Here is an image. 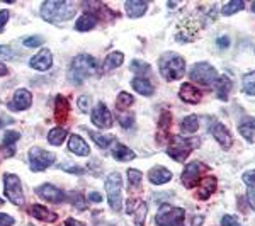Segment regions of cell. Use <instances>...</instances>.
<instances>
[{
	"instance_id": "cell-39",
	"label": "cell",
	"mask_w": 255,
	"mask_h": 226,
	"mask_svg": "<svg viewBox=\"0 0 255 226\" xmlns=\"http://www.w3.org/2000/svg\"><path fill=\"white\" fill-rule=\"evenodd\" d=\"M19 138H20V134L17 133V131H7V133L3 134V138H2V145L5 148H12V146H14V143L17 141Z\"/></svg>"
},
{
	"instance_id": "cell-10",
	"label": "cell",
	"mask_w": 255,
	"mask_h": 226,
	"mask_svg": "<svg viewBox=\"0 0 255 226\" xmlns=\"http://www.w3.org/2000/svg\"><path fill=\"white\" fill-rule=\"evenodd\" d=\"M208 172V167L201 162H191L187 163V167L184 168L182 172V184L184 187L187 189H194L196 186H199L201 180H203V175Z\"/></svg>"
},
{
	"instance_id": "cell-35",
	"label": "cell",
	"mask_w": 255,
	"mask_h": 226,
	"mask_svg": "<svg viewBox=\"0 0 255 226\" xmlns=\"http://www.w3.org/2000/svg\"><path fill=\"white\" fill-rule=\"evenodd\" d=\"M141 179H143V174L136 168H129L128 170V182H129V189H138L141 186Z\"/></svg>"
},
{
	"instance_id": "cell-11",
	"label": "cell",
	"mask_w": 255,
	"mask_h": 226,
	"mask_svg": "<svg viewBox=\"0 0 255 226\" xmlns=\"http://www.w3.org/2000/svg\"><path fill=\"white\" fill-rule=\"evenodd\" d=\"M204 26H206V24H204L203 20H196L194 17H187L186 20L180 22L175 38L179 39L180 43H191L192 39L197 38L199 31L203 29Z\"/></svg>"
},
{
	"instance_id": "cell-36",
	"label": "cell",
	"mask_w": 255,
	"mask_h": 226,
	"mask_svg": "<svg viewBox=\"0 0 255 226\" xmlns=\"http://www.w3.org/2000/svg\"><path fill=\"white\" fill-rule=\"evenodd\" d=\"M129 67H131V72H134L136 75H148V73L151 72L150 65L145 63V61H141V60H133Z\"/></svg>"
},
{
	"instance_id": "cell-6",
	"label": "cell",
	"mask_w": 255,
	"mask_h": 226,
	"mask_svg": "<svg viewBox=\"0 0 255 226\" xmlns=\"http://www.w3.org/2000/svg\"><path fill=\"white\" fill-rule=\"evenodd\" d=\"M184 220H186V211L182 208H174L168 204H163L155 218L158 226H184Z\"/></svg>"
},
{
	"instance_id": "cell-30",
	"label": "cell",
	"mask_w": 255,
	"mask_h": 226,
	"mask_svg": "<svg viewBox=\"0 0 255 226\" xmlns=\"http://www.w3.org/2000/svg\"><path fill=\"white\" fill-rule=\"evenodd\" d=\"M197 129H199V119H197V116H194V114L184 117L182 122H180V131H182L184 134H194Z\"/></svg>"
},
{
	"instance_id": "cell-42",
	"label": "cell",
	"mask_w": 255,
	"mask_h": 226,
	"mask_svg": "<svg viewBox=\"0 0 255 226\" xmlns=\"http://www.w3.org/2000/svg\"><path fill=\"white\" fill-rule=\"evenodd\" d=\"M244 182L247 184V187H249V191H255V170H249L244 174Z\"/></svg>"
},
{
	"instance_id": "cell-29",
	"label": "cell",
	"mask_w": 255,
	"mask_h": 226,
	"mask_svg": "<svg viewBox=\"0 0 255 226\" xmlns=\"http://www.w3.org/2000/svg\"><path fill=\"white\" fill-rule=\"evenodd\" d=\"M125 61V55L121 51H113L109 53V56L106 58L104 65H102V70L104 72H109V70H114V68H119Z\"/></svg>"
},
{
	"instance_id": "cell-19",
	"label": "cell",
	"mask_w": 255,
	"mask_h": 226,
	"mask_svg": "<svg viewBox=\"0 0 255 226\" xmlns=\"http://www.w3.org/2000/svg\"><path fill=\"white\" fill-rule=\"evenodd\" d=\"M68 150L72 151L73 155H77V157H87L90 153V148L89 145L85 143L84 138H80L79 134H72L68 139Z\"/></svg>"
},
{
	"instance_id": "cell-27",
	"label": "cell",
	"mask_w": 255,
	"mask_h": 226,
	"mask_svg": "<svg viewBox=\"0 0 255 226\" xmlns=\"http://www.w3.org/2000/svg\"><path fill=\"white\" fill-rule=\"evenodd\" d=\"M131 85H133V89L136 90L139 96L150 97V96H153V92H155V89H153V85H151V82L146 80V79H141V77H136V79H133Z\"/></svg>"
},
{
	"instance_id": "cell-14",
	"label": "cell",
	"mask_w": 255,
	"mask_h": 226,
	"mask_svg": "<svg viewBox=\"0 0 255 226\" xmlns=\"http://www.w3.org/2000/svg\"><path fill=\"white\" fill-rule=\"evenodd\" d=\"M32 104V94L27 89H19L15 90L14 97L9 102L10 111H26L29 109Z\"/></svg>"
},
{
	"instance_id": "cell-31",
	"label": "cell",
	"mask_w": 255,
	"mask_h": 226,
	"mask_svg": "<svg viewBox=\"0 0 255 226\" xmlns=\"http://www.w3.org/2000/svg\"><path fill=\"white\" fill-rule=\"evenodd\" d=\"M68 136V133H67V129H63V128H55V129H51L48 133V141H49V145H53V146H60L61 143L67 139Z\"/></svg>"
},
{
	"instance_id": "cell-17",
	"label": "cell",
	"mask_w": 255,
	"mask_h": 226,
	"mask_svg": "<svg viewBox=\"0 0 255 226\" xmlns=\"http://www.w3.org/2000/svg\"><path fill=\"white\" fill-rule=\"evenodd\" d=\"M179 97L182 102L186 104H199L201 99H203V94L201 90H197L192 84H182V87L179 90Z\"/></svg>"
},
{
	"instance_id": "cell-26",
	"label": "cell",
	"mask_w": 255,
	"mask_h": 226,
	"mask_svg": "<svg viewBox=\"0 0 255 226\" xmlns=\"http://www.w3.org/2000/svg\"><path fill=\"white\" fill-rule=\"evenodd\" d=\"M29 213L32 218L44 221V223H53V221H56V215H53L51 211H48V209L44 206H41V204H32Z\"/></svg>"
},
{
	"instance_id": "cell-53",
	"label": "cell",
	"mask_w": 255,
	"mask_h": 226,
	"mask_svg": "<svg viewBox=\"0 0 255 226\" xmlns=\"http://www.w3.org/2000/svg\"><path fill=\"white\" fill-rule=\"evenodd\" d=\"M10 122H14L9 116H3V114H0V128H3V126L10 124Z\"/></svg>"
},
{
	"instance_id": "cell-50",
	"label": "cell",
	"mask_w": 255,
	"mask_h": 226,
	"mask_svg": "<svg viewBox=\"0 0 255 226\" xmlns=\"http://www.w3.org/2000/svg\"><path fill=\"white\" fill-rule=\"evenodd\" d=\"M61 168L63 170H67V172H70V174H85V168H82V167H67V165H61Z\"/></svg>"
},
{
	"instance_id": "cell-18",
	"label": "cell",
	"mask_w": 255,
	"mask_h": 226,
	"mask_svg": "<svg viewBox=\"0 0 255 226\" xmlns=\"http://www.w3.org/2000/svg\"><path fill=\"white\" fill-rule=\"evenodd\" d=\"M148 179H150V182L155 184V186H163V184H167L172 180V172L165 167L157 165L148 172Z\"/></svg>"
},
{
	"instance_id": "cell-46",
	"label": "cell",
	"mask_w": 255,
	"mask_h": 226,
	"mask_svg": "<svg viewBox=\"0 0 255 226\" xmlns=\"http://www.w3.org/2000/svg\"><path fill=\"white\" fill-rule=\"evenodd\" d=\"M12 56H14V53L9 46H0V60H9Z\"/></svg>"
},
{
	"instance_id": "cell-9",
	"label": "cell",
	"mask_w": 255,
	"mask_h": 226,
	"mask_svg": "<svg viewBox=\"0 0 255 226\" xmlns=\"http://www.w3.org/2000/svg\"><path fill=\"white\" fill-rule=\"evenodd\" d=\"M27 158H29V167L32 172H43L56 162V155L48 150H43V148H32V150H29Z\"/></svg>"
},
{
	"instance_id": "cell-7",
	"label": "cell",
	"mask_w": 255,
	"mask_h": 226,
	"mask_svg": "<svg viewBox=\"0 0 255 226\" xmlns=\"http://www.w3.org/2000/svg\"><path fill=\"white\" fill-rule=\"evenodd\" d=\"M121 191H123V179L118 172H113L108 179H106V192H108V199L109 204L114 211H119L123 208V197H121Z\"/></svg>"
},
{
	"instance_id": "cell-58",
	"label": "cell",
	"mask_w": 255,
	"mask_h": 226,
	"mask_svg": "<svg viewBox=\"0 0 255 226\" xmlns=\"http://www.w3.org/2000/svg\"><path fill=\"white\" fill-rule=\"evenodd\" d=\"M250 9H252V12H254V14H255V2L252 3V5H250Z\"/></svg>"
},
{
	"instance_id": "cell-23",
	"label": "cell",
	"mask_w": 255,
	"mask_h": 226,
	"mask_svg": "<svg viewBox=\"0 0 255 226\" xmlns=\"http://www.w3.org/2000/svg\"><path fill=\"white\" fill-rule=\"evenodd\" d=\"M216 186H218L216 177H211V175H209V177H204L203 180H201V189L196 194V197L197 199H203V201L209 199V196L216 191Z\"/></svg>"
},
{
	"instance_id": "cell-43",
	"label": "cell",
	"mask_w": 255,
	"mask_h": 226,
	"mask_svg": "<svg viewBox=\"0 0 255 226\" xmlns=\"http://www.w3.org/2000/svg\"><path fill=\"white\" fill-rule=\"evenodd\" d=\"M221 225H223V226H242L237 216H230V215L223 216V220H221Z\"/></svg>"
},
{
	"instance_id": "cell-4",
	"label": "cell",
	"mask_w": 255,
	"mask_h": 226,
	"mask_svg": "<svg viewBox=\"0 0 255 226\" xmlns=\"http://www.w3.org/2000/svg\"><path fill=\"white\" fill-rule=\"evenodd\" d=\"M199 146V139L197 138H184V136H172L170 143H168L167 153L175 162H186L189 155L194 151V148Z\"/></svg>"
},
{
	"instance_id": "cell-49",
	"label": "cell",
	"mask_w": 255,
	"mask_h": 226,
	"mask_svg": "<svg viewBox=\"0 0 255 226\" xmlns=\"http://www.w3.org/2000/svg\"><path fill=\"white\" fill-rule=\"evenodd\" d=\"M79 108H80L82 113H87L89 111V97L87 96H82L79 99Z\"/></svg>"
},
{
	"instance_id": "cell-44",
	"label": "cell",
	"mask_w": 255,
	"mask_h": 226,
	"mask_svg": "<svg viewBox=\"0 0 255 226\" xmlns=\"http://www.w3.org/2000/svg\"><path fill=\"white\" fill-rule=\"evenodd\" d=\"M139 203H141V201H138V199H128L126 213H129V215H133V213H134V211H136V209H138Z\"/></svg>"
},
{
	"instance_id": "cell-57",
	"label": "cell",
	"mask_w": 255,
	"mask_h": 226,
	"mask_svg": "<svg viewBox=\"0 0 255 226\" xmlns=\"http://www.w3.org/2000/svg\"><path fill=\"white\" fill-rule=\"evenodd\" d=\"M5 75H9V68L3 63H0V77H5Z\"/></svg>"
},
{
	"instance_id": "cell-55",
	"label": "cell",
	"mask_w": 255,
	"mask_h": 226,
	"mask_svg": "<svg viewBox=\"0 0 255 226\" xmlns=\"http://www.w3.org/2000/svg\"><path fill=\"white\" fill-rule=\"evenodd\" d=\"M75 206L79 209H85V201L84 197H82L80 194H77V201H75Z\"/></svg>"
},
{
	"instance_id": "cell-12",
	"label": "cell",
	"mask_w": 255,
	"mask_h": 226,
	"mask_svg": "<svg viewBox=\"0 0 255 226\" xmlns=\"http://www.w3.org/2000/svg\"><path fill=\"white\" fill-rule=\"evenodd\" d=\"M92 122L97 126L99 129H111L113 128V116H111L108 106L104 102L99 104L92 111Z\"/></svg>"
},
{
	"instance_id": "cell-34",
	"label": "cell",
	"mask_w": 255,
	"mask_h": 226,
	"mask_svg": "<svg viewBox=\"0 0 255 226\" xmlns=\"http://www.w3.org/2000/svg\"><path fill=\"white\" fill-rule=\"evenodd\" d=\"M244 92L247 96H255V72H249L244 75Z\"/></svg>"
},
{
	"instance_id": "cell-16",
	"label": "cell",
	"mask_w": 255,
	"mask_h": 226,
	"mask_svg": "<svg viewBox=\"0 0 255 226\" xmlns=\"http://www.w3.org/2000/svg\"><path fill=\"white\" fill-rule=\"evenodd\" d=\"M211 134L215 136V139L218 143H220L221 146L225 148V150H228V148H232L233 145V139H232V133L228 131V128L223 124V122L216 121L215 124L211 126Z\"/></svg>"
},
{
	"instance_id": "cell-8",
	"label": "cell",
	"mask_w": 255,
	"mask_h": 226,
	"mask_svg": "<svg viewBox=\"0 0 255 226\" xmlns=\"http://www.w3.org/2000/svg\"><path fill=\"white\" fill-rule=\"evenodd\" d=\"M3 192H5L7 199L15 206H22L26 203L24 197L22 186H20V179L14 174H5L3 175Z\"/></svg>"
},
{
	"instance_id": "cell-40",
	"label": "cell",
	"mask_w": 255,
	"mask_h": 226,
	"mask_svg": "<svg viewBox=\"0 0 255 226\" xmlns=\"http://www.w3.org/2000/svg\"><path fill=\"white\" fill-rule=\"evenodd\" d=\"M119 122H121V126L123 128H126V129H129V128H133V122H134V114H119Z\"/></svg>"
},
{
	"instance_id": "cell-32",
	"label": "cell",
	"mask_w": 255,
	"mask_h": 226,
	"mask_svg": "<svg viewBox=\"0 0 255 226\" xmlns=\"http://www.w3.org/2000/svg\"><path fill=\"white\" fill-rule=\"evenodd\" d=\"M244 9H245V2H242V0H232V2L225 3L223 9H221V14L228 17V15H233L238 10H244Z\"/></svg>"
},
{
	"instance_id": "cell-59",
	"label": "cell",
	"mask_w": 255,
	"mask_h": 226,
	"mask_svg": "<svg viewBox=\"0 0 255 226\" xmlns=\"http://www.w3.org/2000/svg\"><path fill=\"white\" fill-rule=\"evenodd\" d=\"M2 204H3V199H2V197H0V206H2Z\"/></svg>"
},
{
	"instance_id": "cell-13",
	"label": "cell",
	"mask_w": 255,
	"mask_h": 226,
	"mask_svg": "<svg viewBox=\"0 0 255 226\" xmlns=\"http://www.w3.org/2000/svg\"><path fill=\"white\" fill-rule=\"evenodd\" d=\"M36 194H38L41 199L48 201V203H53V204H58V203H63L67 199V194L63 191H60L58 187L51 186V184H43L36 189Z\"/></svg>"
},
{
	"instance_id": "cell-48",
	"label": "cell",
	"mask_w": 255,
	"mask_h": 226,
	"mask_svg": "<svg viewBox=\"0 0 255 226\" xmlns=\"http://www.w3.org/2000/svg\"><path fill=\"white\" fill-rule=\"evenodd\" d=\"M9 17H10V12L9 10H0V32L3 31V26L7 24Z\"/></svg>"
},
{
	"instance_id": "cell-15",
	"label": "cell",
	"mask_w": 255,
	"mask_h": 226,
	"mask_svg": "<svg viewBox=\"0 0 255 226\" xmlns=\"http://www.w3.org/2000/svg\"><path fill=\"white\" fill-rule=\"evenodd\" d=\"M51 65H53V55L49 49H41L29 61V67L38 70V72H48L51 68Z\"/></svg>"
},
{
	"instance_id": "cell-24",
	"label": "cell",
	"mask_w": 255,
	"mask_h": 226,
	"mask_svg": "<svg viewBox=\"0 0 255 226\" xmlns=\"http://www.w3.org/2000/svg\"><path fill=\"white\" fill-rule=\"evenodd\" d=\"M111 153H113V157L116 158L118 162H129V160H133L136 157V153H134L133 150H129L128 146L123 145V143H114Z\"/></svg>"
},
{
	"instance_id": "cell-38",
	"label": "cell",
	"mask_w": 255,
	"mask_h": 226,
	"mask_svg": "<svg viewBox=\"0 0 255 226\" xmlns=\"http://www.w3.org/2000/svg\"><path fill=\"white\" fill-rule=\"evenodd\" d=\"M90 136L96 141V145H99L101 148H108L111 143L114 141L113 136H106V134H101V133H90Z\"/></svg>"
},
{
	"instance_id": "cell-22",
	"label": "cell",
	"mask_w": 255,
	"mask_h": 226,
	"mask_svg": "<svg viewBox=\"0 0 255 226\" xmlns=\"http://www.w3.org/2000/svg\"><path fill=\"white\" fill-rule=\"evenodd\" d=\"M125 9H126V14L129 15L131 19H136V17H141L146 12L148 2H143V0H128Z\"/></svg>"
},
{
	"instance_id": "cell-54",
	"label": "cell",
	"mask_w": 255,
	"mask_h": 226,
	"mask_svg": "<svg viewBox=\"0 0 255 226\" xmlns=\"http://www.w3.org/2000/svg\"><path fill=\"white\" fill-rule=\"evenodd\" d=\"M89 199L92 201V203H101V201H102V196L99 194V192H90Z\"/></svg>"
},
{
	"instance_id": "cell-3",
	"label": "cell",
	"mask_w": 255,
	"mask_h": 226,
	"mask_svg": "<svg viewBox=\"0 0 255 226\" xmlns=\"http://www.w3.org/2000/svg\"><path fill=\"white\" fill-rule=\"evenodd\" d=\"M99 65H97V60L90 55H79L75 60L72 61V68H70V80L73 84H82L89 79V77L96 75Z\"/></svg>"
},
{
	"instance_id": "cell-41",
	"label": "cell",
	"mask_w": 255,
	"mask_h": 226,
	"mask_svg": "<svg viewBox=\"0 0 255 226\" xmlns=\"http://www.w3.org/2000/svg\"><path fill=\"white\" fill-rule=\"evenodd\" d=\"M43 43H44V39L41 38V36H29V38H26L22 41V44H24V46H27V48H38Z\"/></svg>"
},
{
	"instance_id": "cell-45",
	"label": "cell",
	"mask_w": 255,
	"mask_h": 226,
	"mask_svg": "<svg viewBox=\"0 0 255 226\" xmlns=\"http://www.w3.org/2000/svg\"><path fill=\"white\" fill-rule=\"evenodd\" d=\"M14 218L5 215V213H0V226H12L14 225Z\"/></svg>"
},
{
	"instance_id": "cell-56",
	"label": "cell",
	"mask_w": 255,
	"mask_h": 226,
	"mask_svg": "<svg viewBox=\"0 0 255 226\" xmlns=\"http://www.w3.org/2000/svg\"><path fill=\"white\" fill-rule=\"evenodd\" d=\"M65 226H85V225L82 223V221H77V220H73V218H68Z\"/></svg>"
},
{
	"instance_id": "cell-33",
	"label": "cell",
	"mask_w": 255,
	"mask_h": 226,
	"mask_svg": "<svg viewBox=\"0 0 255 226\" xmlns=\"http://www.w3.org/2000/svg\"><path fill=\"white\" fill-rule=\"evenodd\" d=\"M133 102H134V97L131 96V94H128V92H119V96L116 99V108L119 111H126L129 106H133Z\"/></svg>"
},
{
	"instance_id": "cell-37",
	"label": "cell",
	"mask_w": 255,
	"mask_h": 226,
	"mask_svg": "<svg viewBox=\"0 0 255 226\" xmlns=\"http://www.w3.org/2000/svg\"><path fill=\"white\" fill-rule=\"evenodd\" d=\"M146 213H148V206L141 201V203H139V206H138V209L133 213V215H134V223H136V226H145Z\"/></svg>"
},
{
	"instance_id": "cell-5",
	"label": "cell",
	"mask_w": 255,
	"mask_h": 226,
	"mask_svg": "<svg viewBox=\"0 0 255 226\" xmlns=\"http://www.w3.org/2000/svg\"><path fill=\"white\" fill-rule=\"evenodd\" d=\"M189 79L199 85H204V87H211L218 80V72L213 65L206 63V61H199V63H194L191 67Z\"/></svg>"
},
{
	"instance_id": "cell-2",
	"label": "cell",
	"mask_w": 255,
	"mask_h": 226,
	"mask_svg": "<svg viewBox=\"0 0 255 226\" xmlns=\"http://www.w3.org/2000/svg\"><path fill=\"white\" fill-rule=\"evenodd\" d=\"M160 73L167 82H175L180 80L186 73V61L182 56L175 55V53H165L160 56L158 60Z\"/></svg>"
},
{
	"instance_id": "cell-20",
	"label": "cell",
	"mask_w": 255,
	"mask_h": 226,
	"mask_svg": "<svg viewBox=\"0 0 255 226\" xmlns=\"http://www.w3.org/2000/svg\"><path fill=\"white\" fill-rule=\"evenodd\" d=\"M238 133L249 143H255V117L247 116L238 122Z\"/></svg>"
},
{
	"instance_id": "cell-47",
	"label": "cell",
	"mask_w": 255,
	"mask_h": 226,
	"mask_svg": "<svg viewBox=\"0 0 255 226\" xmlns=\"http://www.w3.org/2000/svg\"><path fill=\"white\" fill-rule=\"evenodd\" d=\"M168 126H170V113H163L162 117H160V128L163 129H168Z\"/></svg>"
},
{
	"instance_id": "cell-21",
	"label": "cell",
	"mask_w": 255,
	"mask_h": 226,
	"mask_svg": "<svg viewBox=\"0 0 255 226\" xmlns=\"http://www.w3.org/2000/svg\"><path fill=\"white\" fill-rule=\"evenodd\" d=\"M70 114V102L67 97L58 96L55 99V119L58 122H65Z\"/></svg>"
},
{
	"instance_id": "cell-52",
	"label": "cell",
	"mask_w": 255,
	"mask_h": 226,
	"mask_svg": "<svg viewBox=\"0 0 255 226\" xmlns=\"http://www.w3.org/2000/svg\"><path fill=\"white\" fill-rule=\"evenodd\" d=\"M247 199H249L250 203V208L255 211V191H249V194H247Z\"/></svg>"
},
{
	"instance_id": "cell-25",
	"label": "cell",
	"mask_w": 255,
	"mask_h": 226,
	"mask_svg": "<svg viewBox=\"0 0 255 226\" xmlns=\"http://www.w3.org/2000/svg\"><path fill=\"white\" fill-rule=\"evenodd\" d=\"M232 82H230V79L226 75H221V77H218V80H216V96L220 101H223L226 102L228 101V97H230V92H232Z\"/></svg>"
},
{
	"instance_id": "cell-51",
	"label": "cell",
	"mask_w": 255,
	"mask_h": 226,
	"mask_svg": "<svg viewBox=\"0 0 255 226\" xmlns=\"http://www.w3.org/2000/svg\"><path fill=\"white\" fill-rule=\"evenodd\" d=\"M218 46L220 48H228L230 46V39H228V36H221V38H218Z\"/></svg>"
},
{
	"instance_id": "cell-28",
	"label": "cell",
	"mask_w": 255,
	"mask_h": 226,
	"mask_svg": "<svg viewBox=\"0 0 255 226\" xmlns=\"http://www.w3.org/2000/svg\"><path fill=\"white\" fill-rule=\"evenodd\" d=\"M96 24H97V17L94 14H90V12H87V14H82V17L77 20L75 29L80 31V32H85V31L94 29Z\"/></svg>"
},
{
	"instance_id": "cell-60",
	"label": "cell",
	"mask_w": 255,
	"mask_h": 226,
	"mask_svg": "<svg viewBox=\"0 0 255 226\" xmlns=\"http://www.w3.org/2000/svg\"><path fill=\"white\" fill-rule=\"evenodd\" d=\"M29 226H32V225H29Z\"/></svg>"
},
{
	"instance_id": "cell-1",
	"label": "cell",
	"mask_w": 255,
	"mask_h": 226,
	"mask_svg": "<svg viewBox=\"0 0 255 226\" xmlns=\"http://www.w3.org/2000/svg\"><path fill=\"white\" fill-rule=\"evenodd\" d=\"M75 15V3L68 0H48L41 5V17L51 24H61Z\"/></svg>"
}]
</instances>
